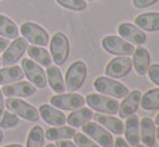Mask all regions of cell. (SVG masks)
I'll return each mask as SVG.
<instances>
[{"label":"cell","mask_w":159,"mask_h":147,"mask_svg":"<svg viewBox=\"0 0 159 147\" xmlns=\"http://www.w3.org/2000/svg\"><path fill=\"white\" fill-rule=\"evenodd\" d=\"M87 76V65L84 61L76 60L73 61L71 65L68 67L65 74V90L69 93L79 90L83 85V82L86 81Z\"/></svg>","instance_id":"obj_1"},{"label":"cell","mask_w":159,"mask_h":147,"mask_svg":"<svg viewBox=\"0 0 159 147\" xmlns=\"http://www.w3.org/2000/svg\"><path fill=\"white\" fill-rule=\"evenodd\" d=\"M84 103L89 106V108L100 112V114H109L114 115L119 110L118 99L105 96L101 93H89L84 97Z\"/></svg>","instance_id":"obj_2"},{"label":"cell","mask_w":159,"mask_h":147,"mask_svg":"<svg viewBox=\"0 0 159 147\" xmlns=\"http://www.w3.org/2000/svg\"><path fill=\"white\" fill-rule=\"evenodd\" d=\"M93 86L98 93L105 94V96L114 97V99H123L129 94V89L123 83L115 81L108 76H98L93 82Z\"/></svg>","instance_id":"obj_3"},{"label":"cell","mask_w":159,"mask_h":147,"mask_svg":"<svg viewBox=\"0 0 159 147\" xmlns=\"http://www.w3.org/2000/svg\"><path fill=\"white\" fill-rule=\"evenodd\" d=\"M4 106L7 107L8 111L14 112L18 115V118H22L29 122H38L40 115H39V110L33 107L32 104L24 102V100L18 99V97H7L4 102Z\"/></svg>","instance_id":"obj_4"},{"label":"cell","mask_w":159,"mask_h":147,"mask_svg":"<svg viewBox=\"0 0 159 147\" xmlns=\"http://www.w3.org/2000/svg\"><path fill=\"white\" fill-rule=\"evenodd\" d=\"M50 45V56L56 65H62L69 57V39L65 33L56 32L48 42Z\"/></svg>","instance_id":"obj_5"},{"label":"cell","mask_w":159,"mask_h":147,"mask_svg":"<svg viewBox=\"0 0 159 147\" xmlns=\"http://www.w3.org/2000/svg\"><path fill=\"white\" fill-rule=\"evenodd\" d=\"M20 32L22 35V38H25L26 42L32 43L33 46L44 47L50 42V36H48L47 31L44 28H42L36 22H29V21L28 22H24L20 28Z\"/></svg>","instance_id":"obj_6"},{"label":"cell","mask_w":159,"mask_h":147,"mask_svg":"<svg viewBox=\"0 0 159 147\" xmlns=\"http://www.w3.org/2000/svg\"><path fill=\"white\" fill-rule=\"evenodd\" d=\"M21 68L24 71V76H26L30 83L33 86H36V89H44L47 86L46 71L38 63H35L30 59H24L22 64H21Z\"/></svg>","instance_id":"obj_7"},{"label":"cell","mask_w":159,"mask_h":147,"mask_svg":"<svg viewBox=\"0 0 159 147\" xmlns=\"http://www.w3.org/2000/svg\"><path fill=\"white\" fill-rule=\"evenodd\" d=\"M82 132L86 136H89L90 139H93L97 145H100L101 147H112L114 146V137H112L111 132L102 128L100 124L97 122H91L89 121L84 125H82Z\"/></svg>","instance_id":"obj_8"},{"label":"cell","mask_w":159,"mask_h":147,"mask_svg":"<svg viewBox=\"0 0 159 147\" xmlns=\"http://www.w3.org/2000/svg\"><path fill=\"white\" fill-rule=\"evenodd\" d=\"M102 49L114 56H131L134 51V46L130 42L125 40L123 38H118L114 35H108L101 40Z\"/></svg>","instance_id":"obj_9"},{"label":"cell","mask_w":159,"mask_h":147,"mask_svg":"<svg viewBox=\"0 0 159 147\" xmlns=\"http://www.w3.org/2000/svg\"><path fill=\"white\" fill-rule=\"evenodd\" d=\"M131 59L129 56H116L107 64L105 67V76L112 79H120L129 75L131 71Z\"/></svg>","instance_id":"obj_10"},{"label":"cell","mask_w":159,"mask_h":147,"mask_svg":"<svg viewBox=\"0 0 159 147\" xmlns=\"http://www.w3.org/2000/svg\"><path fill=\"white\" fill-rule=\"evenodd\" d=\"M28 49V42L25 38H15L10 45L7 46L2 56V64L4 67L14 65L15 63H18V60H21V57L24 56V53Z\"/></svg>","instance_id":"obj_11"},{"label":"cell","mask_w":159,"mask_h":147,"mask_svg":"<svg viewBox=\"0 0 159 147\" xmlns=\"http://www.w3.org/2000/svg\"><path fill=\"white\" fill-rule=\"evenodd\" d=\"M50 104L54 106L56 108L61 110H68V111H72V110H76V108H80V107L84 106V97L80 96L78 93H60V94H56L50 99Z\"/></svg>","instance_id":"obj_12"},{"label":"cell","mask_w":159,"mask_h":147,"mask_svg":"<svg viewBox=\"0 0 159 147\" xmlns=\"http://www.w3.org/2000/svg\"><path fill=\"white\" fill-rule=\"evenodd\" d=\"M118 33L120 38H123L125 40L130 42L131 45L143 46L147 40V36L144 31H141L137 25L131 22H122L118 26Z\"/></svg>","instance_id":"obj_13"},{"label":"cell","mask_w":159,"mask_h":147,"mask_svg":"<svg viewBox=\"0 0 159 147\" xmlns=\"http://www.w3.org/2000/svg\"><path fill=\"white\" fill-rule=\"evenodd\" d=\"M2 93L6 97H30L36 93V86H33L30 82H14L10 85H4L2 89Z\"/></svg>","instance_id":"obj_14"},{"label":"cell","mask_w":159,"mask_h":147,"mask_svg":"<svg viewBox=\"0 0 159 147\" xmlns=\"http://www.w3.org/2000/svg\"><path fill=\"white\" fill-rule=\"evenodd\" d=\"M39 115L46 124L51 125V126H62L66 122V117L61 110L56 108L51 104H40L39 107Z\"/></svg>","instance_id":"obj_15"},{"label":"cell","mask_w":159,"mask_h":147,"mask_svg":"<svg viewBox=\"0 0 159 147\" xmlns=\"http://www.w3.org/2000/svg\"><path fill=\"white\" fill-rule=\"evenodd\" d=\"M140 100H141V92L140 90H131L129 92L126 97H123V102L119 103L118 114L120 118H127L129 115L134 114L140 107Z\"/></svg>","instance_id":"obj_16"},{"label":"cell","mask_w":159,"mask_h":147,"mask_svg":"<svg viewBox=\"0 0 159 147\" xmlns=\"http://www.w3.org/2000/svg\"><path fill=\"white\" fill-rule=\"evenodd\" d=\"M131 64H133L134 69H136V72L139 76L147 75L148 67L151 65V56H149V51L147 50L145 47H143V46L134 47Z\"/></svg>","instance_id":"obj_17"},{"label":"cell","mask_w":159,"mask_h":147,"mask_svg":"<svg viewBox=\"0 0 159 147\" xmlns=\"http://www.w3.org/2000/svg\"><path fill=\"white\" fill-rule=\"evenodd\" d=\"M123 133L125 137H126V142L131 147H136L140 145V119L137 115L131 114L126 118Z\"/></svg>","instance_id":"obj_18"},{"label":"cell","mask_w":159,"mask_h":147,"mask_svg":"<svg viewBox=\"0 0 159 147\" xmlns=\"http://www.w3.org/2000/svg\"><path fill=\"white\" fill-rule=\"evenodd\" d=\"M94 122L100 124L102 128H105L108 132L115 133V135H122L125 132V124L119 118L114 117L109 114H93Z\"/></svg>","instance_id":"obj_19"},{"label":"cell","mask_w":159,"mask_h":147,"mask_svg":"<svg viewBox=\"0 0 159 147\" xmlns=\"http://www.w3.org/2000/svg\"><path fill=\"white\" fill-rule=\"evenodd\" d=\"M155 129L157 125L151 118L144 117L140 121V139H141L143 145L147 147H152L155 145Z\"/></svg>","instance_id":"obj_20"},{"label":"cell","mask_w":159,"mask_h":147,"mask_svg":"<svg viewBox=\"0 0 159 147\" xmlns=\"http://www.w3.org/2000/svg\"><path fill=\"white\" fill-rule=\"evenodd\" d=\"M134 25H137L141 31L147 32H157L159 31V13H144L140 14L134 20Z\"/></svg>","instance_id":"obj_21"},{"label":"cell","mask_w":159,"mask_h":147,"mask_svg":"<svg viewBox=\"0 0 159 147\" xmlns=\"http://www.w3.org/2000/svg\"><path fill=\"white\" fill-rule=\"evenodd\" d=\"M93 119V110L87 107H80V108L72 110V112L66 117V122L72 128H80L86 122Z\"/></svg>","instance_id":"obj_22"},{"label":"cell","mask_w":159,"mask_h":147,"mask_svg":"<svg viewBox=\"0 0 159 147\" xmlns=\"http://www.w3.org/2000/svg\"><path fill=\"white\" fill-rule=\"evenodd\" d=\"M46 76H47V85H50L53 92H56L57 94L65 92V82H64V79H62V74H61L58 65L47 67Z\"/></svg>","instance_id":"obj_23"},{"label":"cell","mask_w":159,"mask_h":147,"mask_svg":"<svg viewBox=\"0 0 159 147\" xmlns=\"http://www.w3.org/2000/svg\"><path fill=\"white\" fill-rule=\"evenodd\" d=\"M24 71L18 65H8L0 69V85H10L14 82L22 81Z\"/></svg>","instance_id":"obj_24"},{"label":"cell","mask_w":159,"mask_h":147,"mask_svg":"<svg viewBox=\"0 0 159 147\" xmlns=\"http://www.w3.org/2000/svg\"><path fill=\"white\" fill-rule=\"evenodd\" d=\"M26 51H28V56L30 60H33L35 63H38L39 65L42 67H50L51 63H53V60H51V56L50 53H48L46 49L40 47V46H28V49H26Z\"/></svg>","instance_id":"obj_25"},{"label":"cell","mask_w":159,"mask_h":147,"mask_svg":"<svg viewBox=\"0 0 159 147\" xmlns=\"http://www.w3.org/2000/svg\"><path fill=\"white\" fill-rule=\"evenodd\" d=\"M76 133L75 128L72 126H54L50 128L44 132V139L50 140V142H57V140H64V139H71L73 135Z\"/></svg>","instance_id":"obj_26"},{"label":"cell","mask_w":159,"mask_h":147,"mask_svg":"<svg viewBox=\"0 0 159 147\" xmlns=\"http://www.w3.org/2000/svg\"><path fill=\"white\" fill-rule=\"evenodd\" d=\"M140 106L145 111H154L159 108V88H154L141 94Z\"/></svg>","instance_id":"obj_27"},{"label":"cell","mask_w":159,"mask_h":147,"mask_svg":"<svg viewBox=\"0 0 159 147\" xmlns=\"http://www.w3.org/2000/svg\"><path fill=\"white\" fill-rule=\"evenodd\" d=\"M0 35L7 39H15L20 35V29L15 22L4 14H0Z\"/></svg>","instance_id":"obj_28"},{"label":"cell","mask_w":159,"mask_h":147,"mask_svg":"<svg viewBox=\"0 0 159 147\" xmlns=\"http://www.w3.org/2000/svg\"><path fill=\"white\" fill-rule=\"evenodd\" d=\"M43 143H44V130L42 126L36 125L29 130L25 147H43Z\"/></svg>","instance_id":"obj_29"},{"label":"cell","mask_w":159,"mask_h":147,"mask_svg":"<svg viewBox=\"0 0 159 147\" xmlns=\"http://www.w3.org/2000/svg\"><path fill=\"white\" fill-rule=\"evenodd\" d=\"M20 124V118L11 111H4L0 118V129H13L18 126Z\"/></svg>","instance_id":"obj_30"},{"label":"cell","mask_w":159,"mask_h":147,"mask_svg":"<svg viewBox=\"0 0 159 147\" xmlns=\"http://www.w3.org/2000/svg\"><path fill=\"white\" fill-rule=\"evenodd\" d=\"M61 7L71 11H83L87 8L86 0H56Z\"/></svg>","instance_id":"obj_31"},{"label":"cell","mask_w":159,"mask_h":147,"mask_svg":"<svg viewBox=\"0 0 159 147\" xmlns=\"http://www.w3.org/2000/svg\"><path fill=\"white\" fill-rule=\"evenodd\" d=\"M73 140H75V145L78 147H101L100 145H97L93 139L86 136L83 132H80V133L76 132L73 135Z\"/></svg>","instance_id":"obj_32"},{"label":"cell","mask_w":159,"mask_h":147,"mask_svg":"<svg viewBox=\"0 0 159 147\" xmlns=\"http://www.w3.org/2000/svg\"><path fill=\"white\" fill-rule=\"evenodd\" d=\"M149 81L154 82L155 85H158L159 88V64H151L148 67V71H147Z\"/></svg>","instance_id":"obj_33"},{"label":"cell","mask_w":159,"mask_h":147,"mask_svg":"<svg viewBox=\"0 0 159 147\" xmlns=\"http://www.w3.org/2000/svg\"><path fill=\"white\" fill-rule=\"evenodd\" d=\"M158 2L159 0H133V6L136 8H147V7L154 6Z\"/></svg>","instance_id":"obj_34"},{"label":"cell","mask_w":159,"mask_h":147,"mask_svg":"<svg viewBox=\"0 0 159 147\" xmlns=\"http://www.w3.org/2000/svg\"><path fill=\"white\" fill-rule=\"evenodd\" d=\"M56 147H78V146L69 139H64V140H57Z\"/></svg>","instance_id":"obj_35"},{"label":"cell","mask_w":159,"mask_h":147,"mask_svg":"<svg viewBox=\"0 0 159 147\" xmlns=\"http://www.w3.org/2000/svg\"><path fill=\"white\" fill-rule=\"evenodd\" d=\"M114 146L115 147H130V145L126 142V139H123V137H116L114 140Z\"/></svg>","instance_id":"obj_36"},{"label":"cell","mask_w":159,"mask_h":147,"mask_svg":"<svg viewBox=\"0 0 159 147\" xmlns=\"http://www.w3.org/2000/svg\"><path fill=\"white\" fill-rule=\"evenodd\" d=\"M8 45H10V43H8V39L7 38H0V53H2V51H4L6 49H7Z\"/></svg>","instance_id":"obj_37"},{"label":"cell","mask_w":159,"mask_h":147,"mask_svg":"<svg viewBox=\"0 0 159 147\" xmlns=\"http://www.w3.org/2000/svg\"><path fill=\"white\" fill-rule=\"evenodd\" d=\"M4 94L2 93V89H0V118H2L3 112H4Z\"/></svg>","instance_id":"obj_38"},{"label":"cell","mask_w":159,"mask_h":147,"mask_svg":"<svg viewBox=\"0 0 159 147\" xmlns=\"http://www.w3.org/2000/svg\"><path fill=\"white\" fill-rule=\"evenodd\" d=\"M154 122H155V125L157 126H159V112L157 114V117H155V119H154Z\"/></svg>","instance_id":"obj_39"},{"label":"cell","mask_w":159,"mask_h":147,"mask_svg":"<svg viewBox=\"0 0 159 147\" xmlns=\"http://www.w3.org/2000/svg\"><path fill=\"white\" fill-rule=\"evenodd\" d=\"M4 147H24V146H21V145H17V143H14V145H7V146H4Z\"/></svg>","instance_id":"obj_40"},{"label":"cell","mask_w":159,"mask_h":147,"mask_svg":"<svg viewBox=\"0 0 159 147\" xmlns=\"http://www.w3.org/2000/svg\"><path fill=\"white\" fill-rule=\"evenodd\" d=\"M155 137H157V139L159 140V126L157 128V129H155Z\"/></svg>","instance_id":"obj_41"},{"label":"cell","mask_w":159,"mask_h":147,"mask_svg":"<svg viewBox=\"0 0 159 147\" xmlns=\"http://www.w3.org/2000/svg\"><path fill=\"white\" fill-rule=\"evenodd\" d=\"M3 137H4V136H3V130H2V129H0V143H2V142H3Z\"/></svg>","instance_id":"obj_42"},{"label":"cell","mask_w":159,"mask_h":147,"mask_svg":"<svg viewBox=\"0 0 159 147\" xmlns=\"http://www.w3.org/2000/svg\"><path fill=\"white\" fill-rule=\"evenodd\" d=\"M44 147H56V145H53V143H48V145L44 146Z\"/></svg>","instance_id":"obj_43"},{"label":"cell","mask_w":159,"mask_h":147,"mask_svg":"<svg viewBox=\"0 0 159 147\" xmlns=\"http://www.w3.org/2000/svg\"><path fill=\"white\" fill-rule=\"evenodd\" d=\"M136 147H147V146H144V145H139V146H136Z\"/></svg>","instance_id":"obj_44"},{"label":"cell","mask_w":159,"mask_h":147,"mask_svg":"<svg viewBox=\"0 0 159 147\" xmlns=\"http://www.w3.org/2000/svg\"><path fill=\"white\" fill-rule=\"evenodd\" d=\"M0 65H2V57H0Z\"/></svg>","instance_id":"obj_45"},{"label":"cell","mask_w":159,"mask_h":147,"mask_svg":"<svg viewBox=\"0 0 159 147\" xmlns=\"http://www.w3.org/2000/svg\"><path fill=\"white\" fill-rule=\"evenodd\" d=\"M86 2H94V0H86Z\"/></svg>","instance_id":"obj_46"},{"label":"cell","mask_w":159,"mask_h":147,"mask_svg":"<svg viewBox=\"0 0 159 147\" xmlns=\"http://www.w3.org/2000/svg\"><path fill=\"white\" fill-rule=\"evenodd\" d=\"M0 2H2V0H0Z\"/></svg>","instance_id":"obj_47"}]
</instances>
